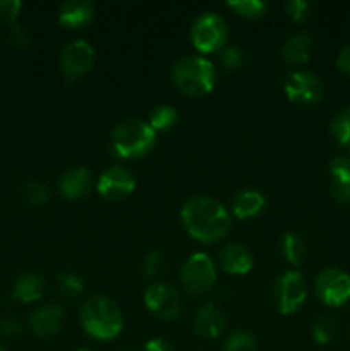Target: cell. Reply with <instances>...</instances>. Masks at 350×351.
Segmentation results:
<instances>
[{"mask_svg":"<svg viewBox=\"0 0 350 351\" xmlns=\"http://www.w3.org/2000/svg\"><path fill=\"white\" fill-rule=\"evenodd\" d=\"M7 40H9L10 45L17 48H24L30 45V33H27L26 26L19 23H14L9 26V31H7Z\"/></svg>","mask_w":350,"mask_h":351,"instance_id":"cell-33","label":"cell"},{"mask_svg":"<svg viewBox=\"0 0 350 351\" xmlns=\"http://www.w3.org/2000/svg\"><path fill=\"white\" fill-rule=\"evenodd\" d=\"M220 266L230 274H247L253 269V256L240 243H229L218 254Z\"/></svg>","mask_w":350,"mask_h":351,"instance_id":"cell-17","label":"cell"},{"mask_svg":"<svg viewBox=\"0 0 350 351\" xmlns=\"http://www.w3.org/2000/svg\"><path fill=\"white\" fill-rule=\"evenodd\" d=\"M156 144V132L141 119L122 120L110 132V146L113 154L124 160L141 158L150 153Z\"/></svg>","mask_w":350,"mask_h":351,"instance_id":"cell-3","label":"cell"},{"mask_svg":"<svg viewBox=\"0 0 350 351\" xmlns=\"http://www.w3.org/2000/svg\"><path fill=\"white\" fill-rule=\"evenodd\" d=\"M329 129H331L333 137L342 146L350 147V105L335 113V117L329 122Z\"/></svg>","mask_w":350,"mask_h":351,"instance_id":"cell-24","label":"cell"},{"mask_svg":"<svg viewBox=\"0 0 350 351\" xmlns=\"http://www.w3.org/2000/svg\"><path fill=\"white\" fill-rule=\"evenodd\" d=\"M223 351H257L256 339L247 331H233L226 338Z\"/></svg>","mask_w":350,"mask_h":351,"instance_id":"cell-29","label":"cell"},{"mask_svg":"<svg viewBox=\"0 0 350 351\" xmlns=\"http://www.w3.org/2000/svg\"><path fill=\"white\" fill-rule=\"evenodd\" d=\"M58 192L64 195L65 199H81L91 191L93 185V177L89 173V170H86L84 167H74L71 170L64 171L58 178Z\"/></svg>","mask_w":350,"mask_h":351,"instance_id":"cell-14","label":"cell"},{"mask_svg":"<svg viewBox=\"0 0 350 351\" xmlns=\"http://www.w3.org/2000/svg\"><path fill=\"white\" fill-rule=\"evenodd\" d=\"M266 206V197L259 191L254 189H244L233 197L232 211L237 218L250 219L259 215Z\"/></svg>","mask_w":350,"mask_h":351,"instance_id":"cell-19","label":"cell"},{"mask_svg":"<svg viewBox=\"0 0 350 351\" xmlns=\"http://www.w3.org/2000/svg\"><path fill=\"white\" fill-rule=\"evenodd\" d=\"M275 302L281 314L290 315L302 307L307 297V285L297 271H285L275 283Z\"/></svg>","mask_w":350,"mask_h":351,"instance_id":"cell-8","label":"cell"},{"mask_svg":"<svg viewBox=\"0 0 350 351\" xmlns=\"http://www.w3.org/2000/svg\"><path fill=\"white\" fill-rule=\"evenodd\" d=\"M192 326H194L196 335L206 339H213L222 335V331L225 329V317L216 305L206 304L198 308Z\"/></svg>","mask_w":350,"mask_h":351,"instance_id":"cell-15","label":"cell"},{"mask_svg":"<svg viewBox=\"0 0 350 351\" xmlns=\"http://www.w3.org/2000/svg\"><path fill=\"white\" fill-rule=\"evenodd\" d=\"M79 351H91V350H79Z\"/></svg>","mask_w":350,"mask_h":351,"instance_id":"cell-41","label":"cell"},{"mask_svg":"<svg viewBox=\"0 0 350 351\" xmlns=\"http://www.w3.org/2000/svg\"><path fill=\"white\" fill-rule=\"evenodd\" d=\"M60 71L65 81L72 82L74 79L84 75L95 64V48L86 40H74L65 45L60 51Z\"/></svg>","mask_w":350,"mask_h":351,"instance_id":"cell-10","label":"cell"},{"mask_svg":"<svg viewBox=\"0 0 350 351\" xmlns=\"http://www.w3.org/2000/svg\"><path fill=\"white\" fill-rule=\"evenodd\" d=\"M21 192H23L24 201L31 206L43 204V202H47L48 197H50V191H48L47 185L41 184V182L38 180L24 182Z\"/></svg>","mask_w":350,"mask_h":351,"instance_id":"cell-28","label":"cell"},{"mask_svg":"<svg viewBox=\"0 0 350 351\" xmlns=\"http://www.w3.org/2000/svg\"><path fill=\"white\" fill-rule=\"evenodd\" d=\"M229 38V26L216 12H202L194 19L191 27V40L202 53L220 50Z\"/></svg>","mask_w":350,"mask_h":351,"instance_id":"cell-5","label":"cell"},{"mask_svg":"<svg viewBox=\"0 0 350 351\" xmlns=\"http://www.w3.org/2000/svg\"><path fill=\"white\" fill-rule=\"evenodd\" d=\"M347 158H349V161H350V147H349V154H347Z\"/></svg>","mask_w":350,"mask_h":351,"instance_id":"cell-40","label":"cell"},{"mask_svg":"<svg viewBox=\"0 0 350 351\" xmlns=\"http://www.w3.org/2000/svg\"><path fill=\"white\" fill-rule=\"evenodd\" d=\"M178 122V112L172 105H160L151 112L150 125L154 132L170 130Z\"/></svg>","mask_w":350,"mask_h":351,"instance_id":"cell-23","label":"cell"},{"mask_svg":"<svg viewBox=\"0 0 350 351\" xmlns=\"http://www.w3.org/2000/svg\"><path fill=\"white\" fill-rule=\"evenodd\" d=\"M163 264H165V256L161 250H151L150 254L146 256L143 264V274L146 280H154L158 274L163 271Z\"/></svg>","mask_w":350,"mask_h":351,"instance_id":"cell-31","label":"cell"},{"mask_svg":"<svg viewBox=\"0 0 350 351\" xmlns=\"http://www.w3.org/2000/svg\"><path fill=\"white\" fill-rule=\"evenodd\" d=\"M280 250L292 266H299L305 257L304 239L297 232H285L280 239Z\"/></svg>","mask_w":350,"mask_h":351,"instance_id":"cell-22","label":"cell"},{"mask_svg":"<svg viewBox=\"0 0 350 351\" xmlns=\"http://www.w3.org/2000/svg\"><path fill=\"white\" fill-rule=\"evenodd\" d=\"M312 40L309 34L305 33H295L281 45L280 55L281 60L287 62L290 65L304 64L309 60V53H311Z\"/></svg>","mask_w":350,"mask_h":351,"instance_id":"cell-20","label":"cell"},{"mask_svg":"<svg viewBox=\"0 0 350 351\" xmlns=\"http://www.w3.org/2000/svg\"><path fill=\"white\" fill-rule=\"evenodd\" d=\"M144 304L156 317L163 321H174L182 314L180 295L168 285H150L144 291Z\"/></svg>","mask_w":350,"mask_h":351,"instance_id":"cell-11","label":"cell"},{"mask_svg":"<svg viewBox=\"0 0 350 351\" xmlns=\"http://www.w3.org/2000/svg\"><path fill=\"white\" fill-rule=\"evenodd\" d=\"M331 195L340 204L350 206V161L347 156H335L329 161Z\"/></svg>","mask_w":350,"mask_h":351,"instance_id":"cell-16","label":"cell"},{"mask_svg":"<svg viewBox=\"0 0 350 351\" xmlns=\"http://www.w3.org/2000/svg\"><path fill=\"white\" fill-rule=\"evenodd\" d=\"M143 351H175L174 346L161 338H153L144 345Z\"/></svg>","mask_w":350,"mask_h":351,"instance_id":"cell-37","label":"cell"},{"mask_svg":"<svg viewBox=\"0 0 350 351\" xmlns=\"http://www.w3.org/2000/svg\"><path fill=\"white\" fill-rule=\"evenodd\" d=\"M96 189L102 197L108 199V201H119L134 192L136 178L122 165H112L100 175Z\"/></svg>","mask_w":350,"mask_h":351,"instance_id":"cell-12","label":"cell"},{"mask_svg":"<svg viewBox=\"0 0 350 351\" xmlns=\"http://www.w3.org/2000/svg\"><path fill=\"white\" fill-rule=\"evenodd\" d=\"M285 12L292 17L297 23H302L309 17L311 12V3L305 2V0H290V2L285 3Z\"/></svg>","mask_w":350,"mask_h":351,"instance_id":"cell-32","label":"cell"},{"mask_svg":"<svg viewBox=\"0 0 350 351\" xmlns=\"http://www.w3.org/2000/svg\"><path fill=\"white\" fill-rule=\"evenodd\" d=\"M338 335V324L331 315H323L312 326V338L319 345H329Z\"/></svg>","mask_w":350,"mask_h":351,"instance_id":"cell-25","label":"cell"},{"mask_svg":"<svg viewBox=\"0 0 350 351\" xmlns=\"http://www.w3.org/2000/svg\"><path fill=\"white\" fill-rule=\"evenodd\" d=\"M45 291V280L38 273H23L16 280L12 288V297L23 304L41 298Z\"/></svg>","mask_w":350,"mask_h":351,"instance_id":"cell-21","label":"cell"},{"mask_svg":"<svg viewBox=\"0 0 350 351\" xmlns=\"http://www.w3.org/2000/svg\"><path fill=\"white\" fill-rule=\"evenodd\" d=\"M220 64L225 69H229V71L230 69H239L246 64V53L237 45H229L220 53Z\"/></svg>","mask_w":350,"mask_h":351,"instance_id":"cell-30","label":"cell"},{"mask_svg":"<svg viewBox=\"0 0 350 351\" xmlns=\"http://www.w3.org/2000/svg\"><path fill=\"white\" fill-rule=\"evenodd\" d=\"M79 319L84 331L100 341L117 338L124 328V317L119 305L112 298L102 297V295L88 298L82 304Z\"/></svg>","mask_w":350,"mask_h":351,"instance_id":"cell-2","label":"cell"},{"mask_svg":"<svg viewBox=\"0 0 350 351\" xmlns=\"http://www.w3.org/2000/svg\"><path fill=\"white\" fill-rule=\"evenodd\" d=\"M95 7L91 2L84 0H69L62 3L58 10V23L65 27H81L93 21Z\"/></svg>","mask_w":350,"mask_h":351,"instance_id":"cell-18","label":"cell"},{"mask_svg":"<svg viewBox=\"0 0 350 351\" xmlns=\"http://www.w3.org/2000/svg\"><path fill=\"white\" fill-rule=\"evenodd\" d=\"M0 351H9V350H7V346H5V345H3V343H2V341H0Z\"/></svg>","mask_w":350,"mask_h":351,"instance_id":"cell-38","label":"cell"},{"mask_svg":"<svg viewBox=\"0 0 350 351\" xmlns=\"http://www.w3.org/2000/svg\"><path fill=\"white\" fill-rule=\"evenodd\" d=\"M57 287L64 297L75 298L84 291V280L72 271H65V273L58 274Z\"/></svg>","mask_w":350,"mask_h":351,"instance_id":"cell-26","label":"cell"},{"mask_svg":"<svg viewBox=\"0 0 350 351\" xmlns=\"http://www.w3.org/2000/svg\"><path fill=\"white\" fill-rule=\"evenodd\" d=\"M216 269L211 257L196 252L189 257L180 269V283L191 295H202L215 285Z\"/></svg>","mask_w":350,"mask_h":351,"instance_id":"cell-6","label":"cell"},{"mask_svg":"<svg viewBox=\"0 0 350 351\" xmlns=\"http://www.w3.org/2000/svg\"><path fill=\"white\" fill-rule=\"evenodd\" d=\"M21 329H23V324L14 315H3V317H0V332L3 336H16L19 335Z\"/></svg>","mask_w":350,"mask_h":351,"instance_id":"cell-35","label":"cell"},{"mask_svg":"<svg viewBox=\"0 0 350 351\" xmlns=\"http://www.w3.org/2000/svg\"><path fill=\"white\" fill-rule=\"evenodd\" d=\"M336 67H338L343 74L350 75V45L340 50L338 57H336Z\"/></svg>","mask_w":350,"mask_h":351,"instance_id":"cell-36","label":"cell"},{"mask_svg":"<svg viewBox=\"0 0 350 351\" xmlns=\"http://www.w3.org/2000/svg\"><path fill=\"white\" fill-rule=\"evenodd\" d=\"M65 321V311L62 305L50 304L43 305L33 312L30 317L31 332L38 338H51L62 329Z\"/></svg>","mask_w":350,"mask_h":351,"instance_id":"cell-13","label":"cell"},{"mask_svg":"<svg viewBox=\"0 0 350 351\" xmlns=\"http://www.w3.org/2000/svg\"><path fill=\"white\" fill-rule=\"evenodd\" d=\"M316 297L328 307H340L350 298V274L338 267L319 273L314 285Z\"/></svg>","mask_w":350,"mask_h":351,"instance_id":"cell-9","label":"cell"},{"mask_svg":"<svg viewBox=\"0 0 350 351\" xmlns=\"http://www.w3.org/2000/svg\"><path fill=\"white\" fill-rule=\"evenodd\" d=\"M226 5H229V9H232L235 14L249 17V19L261 17L268 9L266 2H263V0H229Z\"/></svg>","mask_w":350,"mask_h":351,"instance_id":"cell-27","label":"cell"},{"mask_svg":"<svg viewBox=\"0 0 350 351\" xmlns=\"http://www.w3.org/2000/svg\"><path fill=\"white\" fill-rule=\"evenodd\" d=\"M283 89L290 101L302 106L316 105L325 96V84L321 77L309 71L290 72L285 77Z\"/></svg>","mask_w":350,"mask_h":351,"instance_id":"cell-7","label":"cell"},{"mask_svg":"<svg viewBox=\"0 0 350 351\" xmlns=\"http://www.w3.org/2000/svg\"><path fill=\"white\" fill-rule=\"evenodd\" d=\"M21 7H23V3L19 0H0V19L14 24L19 16Z\"/></svg>","mask_w":350,"mask_h":351,"instance_id":"cell-34","label":"cell"},{"mask_svg":"<svg viewBox=\"0 0 350 351\" xmlns=\"http://www.w3.org/2000/svg\"><path fill=\"white\" fill-rule=\"evenodd\" d=\"M180 216L185 232L205 243H215L225 239L232 228V219L225 206L206 195H196L185 201Z\"/></svg>","mask_w":350,"mask_h":351,"instance_id":"cell-1","label":"cell"},{"mask_svg":"<svg viewBox=\"0 0 350 351\" xmlns=\"http://www.w3.org/2000/svg\"><path fill=\"white\" fill-rule=\"evenodd\" d=\"M119 351H136L134 348H120Z\"/></svg>","mask_w":350,"mask_h":351,"instance_id":"cell-39","label":"cell"},{"mask_svg":"<svg viewBox=\"0 0 350 351\" xmlns=\"http://www.w3.org/2000/svg\"><path fill=\"white\" fill-rule=\"evenodd\" d=\"M172 79L184 95L205 96L213 91L216 71L211 60L199 55L180 57L172 67Z\"/></svg>","mask_w":350,"mask_h":351,"instance_id":"cell-4","label":"cell"}]
</instances>
